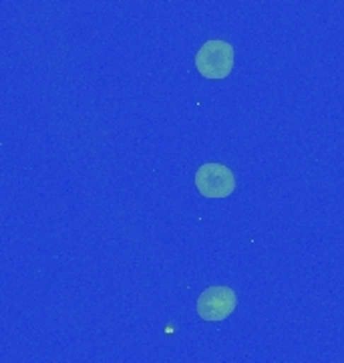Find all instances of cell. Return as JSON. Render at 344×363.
<instances>
[{
  "label": "cell",
  "instance_id": "1",
  "mask_svg": "<svg viewBox=\"0 0 344 363\" xmlns=\"http://www.w3.org/2000/svg\"><path fill=\"white\" fill-rule=\"evenodd\" d=\"M195 69L210 81L226 79L234 69V47L226 40H207L195 55Z\"/></svg>",
  "mask_w": 344,
  "mask_h": 363
},
{
  "label": "cell",
  "instance_id": "2",
  "mask_svg": "<svg viewBox=\"0 0 344 363\" xmlns=\"http://www.w3.org/2000/svg\"><path fill=\"white\" fill-rule=\"evenodd\" d=\"M195 188L204 198H228L236 190V176L217 162H207L195 172Z\"/></svg>",
  "mask_w": 344,
  "mask_h": 363
},
{
  "label": "cell",
  "instance_id": "3",
  "mask_svg": "<svg viewBox=\"0 0 344 363\" xmlns=\"http://www.w3.org/2000/svg\"><path fill=\"white\" fill-rule=\"evenodd\" d=\"M236 307H238V295L229 286H207L195 305L197 315L210 323H219L228 319L236 311Z\"/></svg>",
  "mask_w": 344,
  "mask_h": 363
}]
</instances>
